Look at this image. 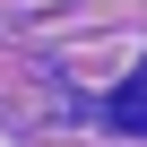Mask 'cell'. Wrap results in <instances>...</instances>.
<instances>
[{
  "mask_svg": "<svg viewBox=\"0 0 147 147\" xmlns=\"http://www.w3.org/2000/svg\"><path fill=\"white\" fill-rule=\"evenodd\" d=\"M104 113H113V130H130V138H147V61H138L130 78L113 87V104H104Z\"/></svg>",
  "mask_w": 147,
  "mask_h": 147,
  "instance_id": "cell-1",
  "label": "cell"
}]
</instances>
